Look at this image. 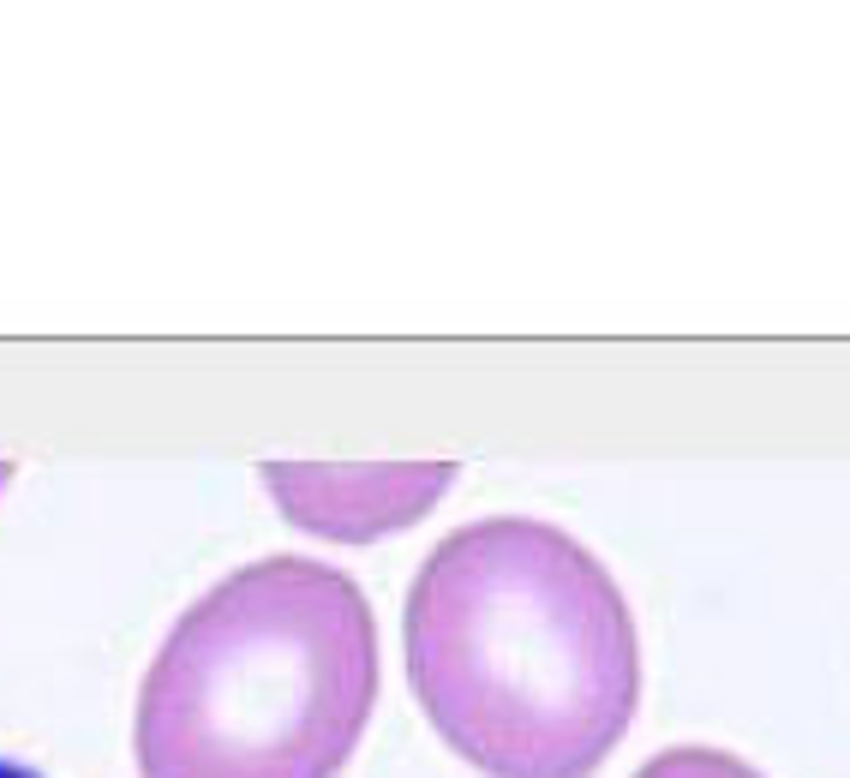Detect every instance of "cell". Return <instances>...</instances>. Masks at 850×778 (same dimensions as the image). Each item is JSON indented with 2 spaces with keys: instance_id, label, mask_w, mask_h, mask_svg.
<instances>
[{
  "instance_id": "cell-2",
  "label": "cell",
  "mask_w": 850,
  "mask_h": 778,
  "mask_svg": "<svg viewBox=\"0 0 850 778\" xmlns=\"http://www.w3.org/2000/svg\"><path fill=\"white\" fill-rule=\"evenodd\" d=\"M377 701V616L342 569L263 557L180 611L138 688V778H335Z\"/></svg>"
},
{
  "instance_id": "cell-5",
  "label": "cell",
  "mask_w": 850,
  "mask_h": 778,
  "mask_svg": "<svg viewBox=\"0 0 850 778\" xmlns=\"http://www.w3.org/2000/svg\"><path fill=\"white\" fill-rule=\"evenodd\" d=\"M0 778H42V772H31V767H19V760H0Z\"/></svg>"
},
{
  "instance_id": "cell-4",
  "label": "cell",
  "mask_w": 850,
  "mask_h": 778,
  "mask_svg": "<svg viewBox=\"0 0 850 778\" xmlns=\"http://www.w3.org/2000/svg\"><path fill=\"white\" fill-rule=\"evenodd\" d=\"M635 778H760V772L749 767V760L725 755V748L683 743V748H665V755H653Z\"/></svg>"
},
{
  "instance_id": "cell-3",
  "label": "cell",
  "mask_w": 850,
  "mask_h": 778,
  "mask_svg": "<svg viewBox=\"0 0 850 778\" xmlns=\"http://www.w3.org/2000/svg\"><path fill=\"white\" fill-rule=\"evenodd\" d=\"M282 521L330 546H372L425 521L456 486V461H263Z\"/></svg>"
},
{
  "instance_id": "cell-6",
  "label": "cell",
  "mask_w": 850,
  "mask_h": 778,
  "mask_svg": "<svg viewBox=\"0 0 850 778\" xmlns=\"http://www.w3.org/2000/svg\"><path fill=\"white\" fill-rule=\"evenodd\" d=\"M12 486V461H0V491H7Z\"/></svg>"
},
{
  "instance_id": "cell-1",
  "label": "cell",
  "mask_w": 850,
  "mask_h": 778,
  "mask_svg": "<svg viewBox=\"0 0 850 778\" xmlns=\"http://www.w3.org/2000/svg\"><path fill=\"white\" fill-rule=\"evenodd\" d=\"M419 713L486 778H593L641 707V641L611 569L551 521L456 527L407 587Z\"/></svg>"
}]
</instances>
